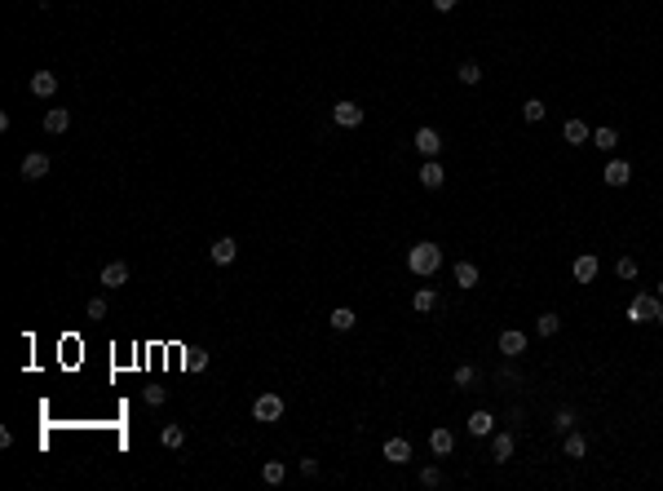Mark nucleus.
<instances>
[{
  "mask_svg": "<svg viewBox=\"0 0 663 491\" xmlns=\"http://www.w3.org/2000/svg\"><path fill=\"white\" fill-rule=\"evenodd\" d=\"M407 270L420 274V279L438 274L442 270V248H438V243H429V239H420L416 248H407Z\"/></svg>",
  "mask_w": 663,
  "mask_h": 491,
  "instance_id": "f257e3e1",
  "label": "nucleus"
},
{
  "mask_svg": "<svg viewBox=\"0 0 663 491\" xmlns=\"http://www.w3.org/2000/svg\"><path fill=\"white\" fill-rule=\"evenodd\" d=\"M284 412H288V403L274 394V389H265V394H257V403H253V420H261V425H274V420H284Z\"/></svg>",
  "mask_w": 663,
  "mask_h": 491,
  "instance_id": "f03ea898",
  "label": "nucleus"
},
{
  "mask_svg": "<svg viewBox=\"0 0 663 491\" xmlns=\"http://www.w3.org/2000/svg\"><path fill=\"white\" fill-rule=\"evenodd\" d=\"M659 315V297H650V292H637L633 305H628V323H655Z\"/></svg>",
  "mask_w": 663,
  "mask_h": 491,
  "instance_id": "7ed1b4c3",
  "label": "nucleus"
},
{
  "mask_svg": "<svg viewBox=\"0 0 663 491\" xmlns=\"http://www.w3.org/2000/svg\"><path fill=\"white\" fill-rule=\"evenodd\" d=\"M500 354L504 358H522L526 354V332H522V327H504V332H500Z\"/></svg>",
  "mask_w": 663,
  "mask_h": 491,
  "instance_id": "20e7f679",
  "label": "nucleus"
},
{
  "mask_svg": "<svg viewBox=\"0 0 663 491\" xmlns=\"http://www.w3.org/2000/svg\"><path fill=\"white\" fill-rule=\"evenodd\" d=\"M597 270H602V261H597L592 253H579V257H575V266H571L575 284H597Z\"/></svg>",
  "mask_w": 663,
  "mask_h": 491,
  "instance_id": "39448f33",
  "label": "nucleus"
},
{
  "mask_svg": "<svg viewBox=\"0 0 663 491\" xmlns=\"http://www.w3.org/2000/svg\"><path fill=\"white\" fill-rule=\"evenodd\" d=\"M416 177H420V186H425V190H442V182H446V169H442L438 159H425L420 169H416Z\"/></svg>",
  "mask_w": 663,
  "mask_h": 491,
  "instance_id": "423d86ee",
  "label": "nucleus"
},
{
  "mask_svg": "<svg viewBox=\"0 0 663 491\" xmlns=\"http://www.w3.org/2000/svg\"><path fill=\"white\" fill-rule=\"evenodd\" d=\"M602 182L606 186H628V182H633V164H628V159H610L606 173H602Z\"/></svg>",
  "mask_w": 663,
  "mask_h": 491,
  "instance_id": "0eeeda50",
  "label": "nucleus"
},
{
  "mask_svg": "<svg viewBox=\"0 0 663 491\" xmlns=\"http://www.w3.org/2000/svg\"><path fill=\"white\" fill-rule=\"evenodd\" d=\"M332 120H336L341 128H358L363 124V107L358 102H336L332 107Z\"/></svg>",
  "mask_w": 663,
  "mask_h": 491,
  "instance_id": "6e6552de",
  "label": "nucleus"
},
{
  "mask_svg": "<svg viewBox=\"0 0 663 491\" xmlns=\"http://www.w3.org/2000/svg\"><path fill=\"white\" fill-rule=\"evenodd\" d=\"M44 173H49V155L44 151H27L23 155V177H27V182H40Z\"/></svg>",
  "mask_w": 663,
  "mask_h": 491,
  "instance_id": "1a4fd4ad",
  "label": "nucleus"
},
{
  "mask_svg": "<svg viewBox=\"0 0 663 491\" xmlns=\"http://www.w3.org/2000/svg\"><path fill=\"white\" fill-rule=\"evenodd\" d=\"M513 451H518V438H513V434H491V461L495 465L513 461Z\"/></svg>",
  "mask_w": 663,
  "mask_h": 491,
  "instance_id": "9d476101",
  "label": "nucleus"
},
{
  "mask_svg": "<svg viewBox=\"0 0 663 491\" xmlns=\"http://www.w3.org/2000/svg\"><path fill=\"white\" fill-rule=\"evenodd\" d=\"M429 451H434V456H451V451H456V434L446 430V425L429 430Z\"/></svg>",
  "mask_w": 663,
  "mask_h": 491,
  "instance_id": "9b49d317",
  "label": "nucleus"
},
{
  "mask_svg": "<svg viewBox=\"0 0 663 491\" xmlns=\"http://www.w3.org/2000/svg\"><path fill=\"white\" fill-rule=\"evenodd\" d=\"M380 456H385L389 465H407V461H411V443H407V438H385Z\"/></svg>",
  "mask_w": 663,
  "mask_h": 491,
  "instance_id": "f8f14e48",
  "label": "nucleus"
},
{
  "mask_svg": "<svg viewBox=\"0 0 663 491\" xmlns=\"http://www.w3.org/2000/svg\"><path fill=\"white\" fill-rule=\"evenodd\" d=\"M416 151H420L425 159H434V155L442 151V138H438V128H429V124H425V128H416Z\"/></svg>",
  "mask_w": 663,
  "mask_h": 491,
  "instance_id": "ddd939ff",
  "label": "nucleus"
},
{
  "mask_svg": "<svg viewBox=\"0 0 663 491\" xmlns=\"http://www.w3.org/2000/svg\"><path fill=\"white\" fill-rule=\"evenodd\" d=\"M27 89L36 93V97H54L58 93V71H36V75L27 80Z\"/></svg>",
  "mask_w": 663,
  "mask_h": 491,
  "instance_id": "4468645a",
  "label": "nucleus"
},
{
  "mask_svg": "<svg viewBox=\"0 0 663 491\" xmlns=\"http://www.w3.org/2000/svg\"><path fill=\"white\" fill-rule=\"evenodd\" d=\"M561 142H566V146H584V142H592V128L584 120H566V124H561Z\"/></svg>",
  "mask_w": 663,
  "mask_h": 491,
  "instance_id": "2eb2a0df",
  "label": "nucleus"
},
{
  "mask_svg": "<svg viewBox=\"0 0 663 491\" xmlns=\"http://www.w3.org/2000/svg\"><path fill=\"white\" fill-rule=\"evenodd\" d=\"M66 128H71V111H66V107H49L44 111V133L58 138V133H66Z\"/></svg>",
  "mask_w": 663,
  "mask_h": 491,
  "instance_id": "dca6fc26",
  "label": "nucleus"
},
{
  "mask_svg": "<svg viewBox=\"0 0 663 491\" xmlns=\"http://www.w3.org/2000/svg\"><path fill=\"white\" fill-rule=\"evenodd\" d=\"M235 257H239V243L230 239V235H221L217 243H212V261H217V266H230Z\"/></svg>",
  "mask_w": 663,
  "mask_h": 491,
  "instance_id": "f3484780",
  "label": "nucleus"
},
{
  "mask_svg": "<svg viewBox=\"0 0 663 491\" xmlns=\"http://www.w3.org/2000/svg\"><path fill=\"white\" fill-rule=\"evenodd\" d=\"M464 430H469L473 438H487V434H495V416H491V412H473Z\"/></svg>",
  "mask_w": 663,
  "mask_h": 491,
  "instance_id": "a211bd4d",
  "label": "nucleus"
},
{
  "mask_svg": "<svg viewBox=\"0 0 663 491\" xmlns=\"http://www.w3.org/2000/svg\"><path fill=\"white\" fill-rule=\"evenodd\" d=\"M561 451H566V461H584V456H588V438L571 430V434H566V443H561Z\"/></svg>",
  "mask_w": 663,
  "mask_h": 491,
  "instance_id": "6ab92c4d",
  "label": "nucleus"
},
{
  "mask_svg": "<svg viewBox=\"0 0 663 491\" xmlns=\"http://www.w3.org/2000/svg\"><path fill=\"white\" fill-rule=\"evenodd\" d=\"M451 279H456V288H464V292L478 288V266H473V261H460V266L451 270Z\"/></svg>",
  "mask_w": 663,
  "mask_h": 491,
  "instance_id": "aec40b11",
  "label": "nucleus"
},
{
  "mask_svg": "<svg viewBox=\"0 0 663 491\" xmlns=\"http://www.w3.org/2000/svg\"><path fill=\"white\" fill-rule=\"evenodd\" d=\"M124 284H128V266L124 261H111L102 270V288H124Z\"/></svg>",
  "mask_w": 663,
  "mask_h": 491,
  "instance_id": "412c9836",
  "label": "nucleus"
},
{
  "mask_svg": "<svg viewBox=\"0 0 663 491\" xmlns=\"http://www.w3.org/2000/svg\"><path fill=\"white\" fill-rule=\"evenodd\" d=\"M327 323L336 327V332H350V327L358 323V315H354L350 305H336V310H332V315H327Z\"/></svg>",
  "mask_w": 663,
  "mask_h": 491,
  "instance_id": "4be33fe9",
  "label": "nucleus"
},
{
  "mask_svg": "<svg viewBox=\"0 0 663 491\" xmlns=\"http://www.w3.org/2000/svg\"><path fill=\"white\" fill-rule=\"evenodd\" d=\"M434 305H438V292L434 288H416V292H411V310H416V315H429Z\"/></svg>",
  "mask_w": 663,
  "mask_h": 491,
  "instance_id": "5701e85b",
  "label": "nucleus"
},
{
  "mask_svg": "<svg viewBox=\"0 0 663 491\" xmlns=\"http://www.w3.org/2000/svg\"><path fill=\"white\" fill-rule=\"evenodd\" d=\"M456 75H460V85H482V62H460L456 67Z\"/></svg>",
  "mask_w": 663,
  "mask_h": 491,
  "instance_id": "b1692460",
  "label": "nucleus"
},
{
  "mask_svg": "<svg viewBox=\"0 0 663 491\" xmlns=\"http://www.w3.org/2000/svg\"><path fill=\"white\" fill-rule=\"evenodd\" d=\"M159 443L169 447V451H177L181 443H186V430H181V425H164V430H159Z\"/></svg>",
  "mask_w": 663,
  "mask_h": 491,
  "instance_id": "393cba45",
  "label": "nucleus"
},
{
  "mask_svg": "<svg viewBox=\"0 0 663 491\" xmlns=\"http://www.w3.org/2000/svg\"><path fill=\"white\" fill-rule=\"evenodd\" d=\"M544 116H549V107H544L540 97H526V102H522V120H526V124H540Z\"/></svg>",
  "mask_w": 663,
  "mask_h": 491,
  "instance_id": "a878e982",
  "label": "nucleus"
},
{
  "mask_svg": "<svg viewBox=\"0 0 663 491\" xmlns=\"http://www.w3.org/2000/svg\"><path fill=\"white\" fill-rule=\"evenodd\" d=\"M592 146H597V151H615L619 133H615V128H592Z\"/></svg>",
  "mask_w": 663,
  "mask_h": 491,
  "instance_id": "bb28decb",
  "label": "nucleus"
},
{
  "mask_svg": "<svg viewBox=\"0 0 663 491\" xmlns=\"http://www.w3.org/2000/svg\"><path fill=\"white\" fill-rule=\"evenodd\" d=\"M261 478L270 483V487H279V483L288 478V469H284V461H265V465H261Z\"/></svg>",
  "mask_w": 663,
  "mask_h": 491,
  "instance_id": "cd10ccee",
  "label": "nucleus"
},
{
  "mask_svg": "<svg viewBox=\"0 0 663 491\" xmlns=\"http://www.w3.org/2000/svg\"><path fill=\"white\" fill-rule=\"evenodd\" d=\"M535 332H540V337H557V332H561V319L549 310V315H540V319H535Z\"/></svg>",
  "mask_w": 663,
  "mask_h": 491,
  "instance_id": "c85d7f7f",
  "label": "nucleus"
},
{
  "mask_svg": "<svg viewBox=\"0 0 663 491\" xmlns=\"http://www.w3.org/2000/svg\"><path fill=\"white\" fill-rule=\"evenodd\" d=\"M451 381H456V385H460V389H469V385H473V381H478V368H473V363H460V368H456V372H451Z\"/></svg>",
  "mask_w": 663,
  "mask_h": 491,
  "instance_id": "c756f323",
  "label": "nucleus"
},
{
  "mask_svg": "<svg viewBox=\"0 0 663 491\" xmlns=\"http://www.w3.org/2000/svg\"><path fill=\"white\" fill-rule=\"evenodd\" d=\"M615 274H619L624 284H633V279H637V261H633V257H619V261H615Z\"/></svg>",
  "mask_w": 663,
  "mask_h": 491,
  "instance_id": "7c9ffc66",
  "label": "nucleus"
},
{
  "mask_svg": "<svg viewBox=\"0 0 663 491\" xmlns=\"http://www.w3.org/2000/svg\"><path fill=\"white\" fill-rule=\"evenodd\" d=\"M420 487H429V491L442 487V469H438V465H425V469H420Z\"/></svg>",
  "mask_w": 663,
  "mask_h": 491,
  "instance_id": "2f4dec72",
  "label": "nucleus"
},
{
  "mask_svg": "<svg viewBox=\"0 0 663 491\" xmlns=\"http://www.w3.org/2000/svg\"><path fill=\"white\" fill-rule=\"evenodd\" d=\"M553 425H557L561 434H571V430H575V412H571V407H557V416H553Z\"/></svg>",
  "mask_w": 663,
  "mask_h": 491,
  "instance_id": "473e14b6",
  "label": "nucleus"
},
{
  "mask_svg": "<svg viewBox=\"0 0 663 491\" xmlns=\"http://www.w3.org/2000/svg\"><path fill=\"white\" fill-rule=\"evenodd\" d=\"M164 399H169V389H164V385H151V389H146V403H151V407H159Z\"/></svg>",
  "mask_w": 663,
  "mask_h": 491,
  "instance_id": "72a5a7b5",
  "label": "nucleus"
},
{
  "mask_svg": "<svg viewBox=\"0 0 663 491\" xmlns=\"http://www.w3.org/2000/svg\"><path fill=\"white\" fill-rule=\"evenodd\" d=\"M89 319H107V301H102V297L89 301Z\"/></svg>",
  "mask_w": 663,
  "mask_h": 491,
  "instance_id": "f704fd0d",
  "label": "nucleus"
},
{
  "mask_svg": "<svg viewBox=\"0 0 663 491\" xmlns=\"http://www.w3.org/2000/svg\"><path fill=\"white\" fill-rule=\"evenodd\" d=\"M301 473H305V478H314V473H319V461H310V456H305V461H301Z\"/></svg>",
  "mask_w": 663,
  "mask_h": 491,
  "instance_id": "c9c22d12",
  "label": "nucleus"
},
{
  "mask_svg": "<svg viewBox=\"0 0 663 491\" xmlns=\"http://www.w3.org/2000/svg\"><path fill=\"white\" fill-rule=\"evenodd\" d=\"M456 5H460V0H434V9H438V13H451Z\"/></svg>",
  "mask_w": 663,
  "mask_h": 491,
  "instance_id": "e433bc0d",
  "label": "nucleus"
},
{
  "mask_svg": "<svg viewBox=\"0 0 663 491\" xmlns=\"http://www.w3.org/2000/svg\"><path fill=\"white\" fill-rule=\"evenodd\" d=\"M655 323H663V301H659V315H655Z\"/></svg>",
  "mask_w": 663,
  "mask_h": 491,
  "instance_id": "4c0bfd02",
  "label": "nucleus"
},
{
  "mask_svg": "<svg viewBox=\"0 0 663 491\" xmlns=\"http://www.w3.org/2000/svg\"><path fill=\"white\" fill-rule=\"evenodd\" d=\"M655 297H659V301H663V279H659V292H655Z\"/></svg>",
  "mask_w": 663,
  "mask_h": 491,
  "instance_id": "58836bf2",
  "label": "nucleus"
}]
</instances>
